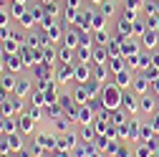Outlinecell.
<instances>
[{
    "mask_svg": "<svg viewBox=\"0 0 159 157\" xmlns=\"http://www.w3.org/2000/svg\"><path fill=\"white\" fill-rule=\"evenodd\" d=\"M129 69H149V56L147 53H139V56H131L129 58Z\"/></svg>",
    "mask_w": 159,
    "mask_h": 157,
    "instance_id": "obj_9",
    "label": "cell"
},
{
    "mask_svg": "<svg viewBox=\"0 0 159 157\" xmlns=\"http://www.w3.org/2000/svg\"><path fill=\"white\" fill-rule=\"evenodd\" d=\"M93 3H101V0H93Z\"/></svg>",
    "mask_w": 159,
    "mask_h": 157,
    "instance_id": "obj_34",
    "label": "cell"
},
{
    "mask_svg": "<svg viewBox=\"0 0 159 157\" xmlns=\"http://www.w3.org/2000/svg\"><path fill=\"white\" fill-rule=\"evenodd\" d=\"M154 91H157V94H159V78H157V84H154Z\"/></svg>",
    "mask_w": 159,
    "mask_h": 157,
    "instance_id": "obj_33",
    "label": "cell"
},
{
    "mask_svg": "<svg viewBox=\"0 0 159 157\" xmlns=\"http://www.w3.org/2000/svg\"><path fill=\"white\" fill-rule=\"evenodd\" d=\"M114 10H116L114 3H104V5H101V13H104V15H114Z\"/></svg>",
    "mask_w": 159,
    "mask_h": 157,
    "instance_id": "obj_30",
    "label": "cell"
},
{
    "mask_svg": "<svg viewBox=\"0 0 159 157\" xmlns=\"http://www.w3.org/2000/svg\"><path fill=\"white\" fill-rule=\"evenodd\" d=\"M121 51H124V56H134V53L139 51V46L131 41V36H129V38H121Z\"/></svg>",
    "mask_w": 159,
    "mask_h": 157,
    "instance_id": "obj_19",
    "label": "cell"
},
{
    "mask_svg": "<svg viewBox=\"0 0 159 157\" xmlns=\"http://www.w3.org/2000/svg\"><path fill=\"white\" fill-rule=\"evenodd\" d=\"M10 18H13V15H8L5 10H0V28H8V23H10Z\"/></svg>",
    "mask_w": 159,
    "mask_h": 157,
    "instance_id": "obj_27",
    "label": "cell"
},
{
    "mask_svg": "<svg viewBox=\"0 0 159 157\" xmlns=\"http://www.w3.org/2000/svg\"><path fill=\"white\" fill-rule=\"evenodd\" d=\"M121 96H124V91L119 89L116 84H104V89H101V104H104V109L106 112L119 109V107H121Z\"/></svg>",
    "mask_w": 159,
    "mask_h": 157,
    "instance_id": "obj_1",
    "label": "cell"
},
{
    "mask_svg": "<svg viewBox=\"0 0 159 157\" xmlns=\"http://www.w3.org/2000/svg\"><path fill=\"white\" fill-rule=\"evenodd\" d=\"M28 114L33 117V119H41V107H38V104H33V107L28 109Z\"/></svg>",
    "mask_w": 159,
    "mask_h": 157,
    "instance_id": "obj_29",
    "label": "cell"
},
{
    "mask_svg": "<svg viewBox=\"0 0 159 157\" xmlns=\"http://www.w3.org/2000/svg\"><path fill=\"white\" fill-rule=\"evenodd\" d=\"M63 46H68V48H78V36H76V31H66L63 33Z\"/></svg>",
    "mask_w": 159,
    "mask_h": 157,
    "instance_id": "obj_20",
    "label": "cell"
},
{
    "mask_svg": "<svg viewBox=\"0 0 159 157\" xmlns=\"http://www.w3.org/2000/svg\"><path fill=\"white\" fill-rule=\"evenodd\" d=\"M93 137H96V129H93L91 124H81V140L91 145V140H93Z\"/></svg>",
    "mask_w": 159,
    "mask_h": 157,
    "instance_id": "obj_22",
    "label": "cell"
},
{
    "mask_svg": "<svg viewBox=\"0 0 159 157\" xmlns=\"http://www.w3.org/2000/svg\"><path fill=\"white\" fill-rule=\"evenodd\" d=\"M5 142H8V150H13V152L23 150V142H20V137H18V134H8V137H5Z\"/></svg>",
    "mask_w": 159,
    "mask_h": 157,
    "instance_id": "obj_21",
    "label": "cell"
},
{
    "mask_svg": "<svg viewBox=\"0 0 159 157\" xmlns=\"http://www.w3.org/2000/svg\"><path fill=\"white\" fill-rule=\"evenodd\" d=\"M144 48H157V38H159V33L152 28V31H144Z\"/></svg>",
    "mask_w": 159,
    "mask_h": 157,
    "instance_id": "obj_17",
    "label": "cell"
},
{
    "mask_svg": "<svg viewBox=\"0 0 159 157\" xmlns=\"http://www.w3.org/2000/svg\"><path fill=\"white\" fill-rule=\"evenodd\" d=\"M38 147L41 150H53L56 147V140H53V134H38Z\"/></svg>",
    "mask_w": 159,
    "mask_h": 157,
    "instance_id": "obj_16",
    "label": "cell"
},
{
    "mask_svg": "<svg viewBox=\"0 0 159 157\" xmlns=\"http://www.w3.org/2000/svg\"><path fill=\"white\" fill-rule=\"evenodd\" d=\"M23 109V102H20V96H13V99H5V102H0V112H3V117H13Z\"/></svg>",
    "mask_w": 159,
    "mask_h": 157,
    "instance_id": "obj_2",
    "label": "cell"
},
{
    "mask_svg": "<svg viewBox=\"0 0 159 157\" xmlns=\"http://www.w3.org/2000/svg\"><path fill=\"white\" fill-rule=\"evenodd\" d=\"M152 64H154V66L159 69V53H154V56H152Z\"/></svg>",
    "mask_w": 159,
    "mask_h": 157,
    "instance_id": "obj_32",
    "label": "cell"
},
{
    "mask_svg": "<svg viewBox=\"0 0 159 157\" xmlns=\"http://www.w3.org/2000/svg\"><path fill=\"white\" fill-rule=\"evenodd\" d=\"M114 78H116L114 84H116L119 89H121V91H124V89H131V81H134V78H131V69H129V66H126L124 71H119V74H114Z\"/></svg>",
    "mask_w": 159,
    "mask_h": 157,
    "instance_id": "obj_3",
    "label": "cell"
},
{
    "mask_svg": "<svg viewBox=\"0 0 159 157\" xmlns=\"http://www.w3.org/2000/svg\"><path fill=\"white\" fill-rule=\"evenodd\" d=\"M13 91H15V96H20V99H23V96L30 91V81H28V78H15Z\"/></svg>",
    "mask_w": 159,
    "mask_h": 157,
    "instance_id": "obj_12",
    "label": "cell"
},
{
    "mask_svg": "<svg viewBox=\"0 0 159 157\" xmlns=\"http://www.w3.org/2000/svg\"><path fill=\"white\" fill-rule=\"evenodd\" d=\"M106 26V15L104 13H91V31H104Z\"/></svg>",
    "mask_w": 159,
    "mask_h": 157,
    "instance_id": "obj_14",
    "label": "cell"
},
{
    "mask_svg": "<svg viewBox=\"0 0 159 157\" xmlns=\"http://www.w3.org/2000/svg\"><path fill=\"white\" fill-rule=\"evenodd\" d=\"M73 78L78 84H86L89 78H91V64H78L73 66Z\"/></svg>",
    "mask_w": 159,
    "mask_h": 157,
    "instance_id": "obj_4",
    "label": "cell"
},
{
    "mask_svg": "<svg viewBox=\"0 0 159 157\" xmlns=\"http://www.w3.org/2000/svg\"><path fill=\"white\" fill-rule=\"evenodd\" d=\"M23 10H25V5H23V0H18V3H15L13 8H10V15H13V18H23V15H25Z\"/></svg>",
    "mask_w": 159,
    "mask_h": 157,
    "instance_id": "obj_24",
    "label": "cell"
},
{
    "mask_svg": "<svg viewBox=\"0 0 159 157\" xmlns=\"http://www.w3.org/2000/svg\"><path fill=\"white\" fill-rule=\"evenodd\" d=\"M139 5H142V0H126V3H124V8H126L129 13H134Z\"/></svg>",
    "mask_w": 159,
    "mask_h": 157,
    "instance_id": "obj_26",
    "label": "cell"
},
{
    "mask_svg": "<svg viewBox=\"0 0 159 157\" xmlns=\"http://www.w3.org/2000/svg\"><path fill=\"white\" fill-rule=\"evenodd\" d=\"M93 38H96V43H101V46L109 43V33L106 31H93Z\"/></svg>",
    "mask_w": 159,
    "mask_h": 157,
    "instance_id": "obj_25",
    "label": "cell"
},
{
    "mask_svg": "<svg viewBox=\"0 0 159 157\" xmlns=\"http://www.w3.org/2000/svg\"><path fill=\"white\" fill-rule=\"evenodd\" d=\"M144 74H147V76H149V78H159V69H157V66H154V69H152V66H149V69H147V71H144Z\"/></svg>",
    "mask_w": 159,
    "mask_h": 157,
    "instance_id": "obj_31",
    "label": "cell"
},
{
    "mask_svg": "<svg viewBox=\"0 0 159 157\" xmlns=\"http://www.w3.org/2000/svg\"><path fill=\"white\" fill-rule=\"evenodd\" d=\"M91 99H93V96L89 94V89H86V84H81V86H78V89H73V102L76 104H91Z\"/></svg>",
    "mask_w": 159,
    "mask_h": 157,
    "instance_id": "obj_6",
    "label": "cell"
},
{
    "mask_svg": "<svg viewBox=\"0 0 159 157\" xmlns=\"http://www.w3.org/2000/svg\"><path fill=\"white\" fill-rule=\"evenodd\" d=\"M131 91L144 96V94L149 91V76H147V74H144V76H136L134 81H131Z\"/></svg>",
    "mask_w": 159,
    "mask_h": 157,
    "instance_id": "obj_7",
    "label": "cell"
},
{
    "mask_svg": "<svg viewBox=\"0 0 159 157\" xmlns=\"http://www.w3.org/2000/svg\"><path fill=\"white\" fill-rule=\"evenodd\" d=\"M0 117H3V112H0Z\"/></svg>",
    "mask_w": 159,
    "mask_h": 157,
    "instance_id": "obj_35",
    "label": "cell"
},
{
    "mask_svg": "<svg viewBox=\"0 0 159 157\" xmlns=\"http://www.w3.org/2000/svg\"><path fill=\"white\" fill-rule=\"evenodd\" d=\"M109 69H111V74L124 71V69H126V64H124V56H114V58H109Z\"/></svg>",
    "mask_w": 159,
    "mask_h": 157,
    "instance_id": "obj_18",
    "label": "cell"
},
{
    "mask_svg": "<svg viewBox=\"0 0 159 157\" xmlns=\"http://www.w3.org/2000/svg\"><path fill=\"white\" fill-rule=\"evenodd\" d=\"M0 84H3V89H13L15 86V78L13 76H3V81H0Z\"/></svg>",
    "mask_w": 159,
    "mask_h": 157,
    "instance_id": "obj_28",
    "label": "cell"
},
{
    "mask_svg": "<svg viewBox=\"0 0 159 157\" xmlns=\"http://www.w3.org/2000/svg\"><path fill=\"white\" fill-rule=\"evenodd\" d=\"M3 61H5L8 71H20V66H23V64H20V56H15V53H8Z\"/></svg>",
    "mask_w": 159,
    "mask_h": 157,
    "instance_id": "obj_15",
    "label": "cell"
},
{
    "mask_svg": "<svg viewBox=\"0 0 159 157\" xmlns=\"http://www.w3.org/2000/svg\"><path fill=\"white\" fill-rule=\"evenodd\" d=\"M111 74L109 64H91V78H96V81H106Z\"/></svg>",
    "mask_w": 159,
    "mask_h": 157,
    "instance_id": "obj_5",
    "label": "cell"
},
{
    "mask_svg": "<svg viewBox=\"0 0 159 157\" xmlns=\"http://www.w3.org/2000/svg\"><path fill=\"white\" fill-rule=\"evenodd\" d=\"M139 109H142V112H147V114H152L154 109H157V99H154V96H142V99H139Z\"/></svg>",
    "mask_w": 159,
    "mask_h": 157,
    "instance_id": "obj_13",
    "label": "cell"
},
{
    "mask_svg": "<svg viewBox=\"0 0 159 157\" xmlns=\"http://www.w3.org/2000/svg\"><path fill=\"white\" fill-rule=\"evenodd\" d=\"M136 102H139V99H136L134 94L124 91V96H121V109H126V112H131V114H134V112L139 109V104H136Z\"/></svg>",
    "mask_w": 159,
    "mask_h": 157,
    "instance_id": "obj_10",
    "label": "cell"
},
{
    "mask_svg": "<svg viewBox=\"0 0 159 157\" xmlns=\"http://www.w3.org/2000/svg\"><path fill=\"white\" fill-rule=\"evenodd\" d=\"M68 78H73V64H61V69L56 71V81L58 84H66Z\"/></svg>",
    "mask_w": 159,
    "mask_h": 157,
    "instance_id": "obj_8",
    "label": "cell"
},
{
    "mask_svg": "<svg viewBox=\"0 0 159 157\" xmlns=\"http://www.w3.org/2000/svg\"><path fill=\"white\" fill-rule=\"evenodd\" d=\"M71 147H76V134H66L63 140H61V145H58V150H71Z\"/></svg>",
    "mask_w": 159,
    "mask_h": 157,
    "instance_id": "obj_23",
    "label": "cell"
},
{
    "mask_svg": "<svg viewBox=\"0 0 159 157\" xmlns=\"http://www.w3.org/2000/svg\"><path fill=\"white\" fill-rule=\"evenodd\" d=\"M33 127H35V119H33V117L25 112L20 119H18V129H20L23 134H28V132H33Z\"/></svg>",
    "mask_w": 159,
    "mask_h": 157,
    "instance_id": "obj_11",
    "label": "cell"
}]
</instances>
